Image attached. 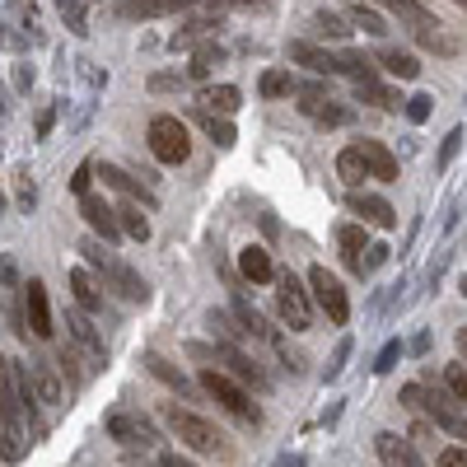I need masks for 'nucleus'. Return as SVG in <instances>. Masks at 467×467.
<instances>
[{"mask_svg": "<svg viewBox=\"0 0 467 467\" xmlns=\"http://www.w3.org/2000/svg\"><path fill=\"white\" fill-rule=\"evenodd\" d=\"M360 154H365V169L374 182H398V154L388 150L383 140H356Z\"/></svg>", "mask_w": 467, "mask_h": 467, "instance_id": "18", "label": "nucleus"}, {"mask_svg": "<svg viewBox=\"0 0 467 467\" xmlns=\"http://www.w3.org/2000/svg\"><path fill=\"white\" fill-rule=\"evenodd\" d=\"M24 374H28V388H33V398H37V402H43V407H61L66 388H61V379H57V369H52L47 360L28 356V360H24Z\"/></svg>", "mask_w": 467, "mask_h": 467, "instance_id": "14", "label": "nucleus"}, {"mask_svg": "<svg viewBox=\"0 0 467 467\" xmlns=\"http://www.w3.org/2000/svg\"><path fill=\"white\" fill-rule=\"evenodd\" d=\"M308 28H314L318 37H332V43H346V37H350V19H341L332 10H318L314 19H308Z\"/></svg>", "mask_w": 467, "mask_h": 467, "instance_id": "35", "label": "nucleus"}, {"mask_svg": "<svg viewBox=\"0 0 467 467\" xmlns=\"http://www.w3.org/2000/svg\"><path fill=\"white\" fill-rule=\"evenodd\" d=\"M295 94H299V112L308 117V122H318V127H346L350 117H356L346 103H337L323 85H295Z\"/></svg>", "mask_w": 467, "mask_h": 467, "instance_id": "9", "label": "nucleus"}, {"mask_svg": "<svg viewBox=\"0 0 467 467\" xmlns=\"http://www.w3.org/2000/svg\"><path fill=\"white\" fill-rule=\"evenodd\" d=\"M0 281H5V285H15V262H10V257L0 262Z\"/></svg>", "mask_w": 467, "mask_h": 467, "instance_id": "57", "label": "nucleus"}, {"mask_svg": "<svg viewBox=\"0 0 467 467\" xmlns=\"http://www.w3.org/2000/svg\"><path fill=\"white\" fill-rule=\"evenodd\" d=\"M374 453H379L383 467H425L420 462V449L411 440H402L398 431H379L374 435Z\"/></svg>", "mask_w": 467, "mask_h": 467, "instance_id": "15", "label": "nucleus"}, {"mask_svg": "<svg viewBox=\"0 0 467 467\" xmlns=\"http://www.w3.org/2000/svg\"><path fill=\"white\" fill-rule=\"evenodd\" d=\"M257 89H262V99H290L295 94V75L290 70H266L257 80Z\"/></svg>", "mask_w": 467, "mask_h": 467, "instance_id": "39", "label": "nucleus"}, {"mask_svg": "<svg viewBox=\"0 0 467 467\" xmlns=\"http://www.w3.org/2000/svg\"><path fill=\"white\" fill-rule=\"evenodd\" d=\"M99 178H103L108 187H117V192H127V197H131V202H140L145 211L154 206V192H150L145 182H136V178H131L127 169H117V164H103V169H99Z\"/></svg>", "mask_w": 467, "mask_h": 467, "instance_id": "20", "label": "nucleus"}, {"mask_svg": "<svg viewBox=\"0 0 467 467\" xmlns=\"http://www.w3.org/2000/svg\"><path fill=\"white\" fill-rule=\"evenodd\" d=\"M66 332H70V341H75V346H85V356L94 360V369H103V365H108V346H103V337L94 332V323H89L85 308H70V314H66Z\"/></svg>", "mask_w": 467, "mask_h": 467, "instance_id": "13", "label": "nucleus"}, {"mask_svg": "<svg viewBox=\"0 0 467 467\" xmlns=\"http://www.w3.org/2000/svg\"><path fill=\"white\" fill-rule=\"evenodd\" d=\"M89 182H94V164H80V169H75V178H70V187L85 197V192H89Z\"/></svg>", "mask_w": 467, "mask_h": 467, "instance_id": "49", "label": "nucleus"}, {"mask_svg": "<svg viewBox=\"0 0 467 467\" xmlns=\"http://www.w3.org/2000/svg\"><path fill=\"white\" fill-rule=\"evenodd\" d=\"M15 85H19V89H28V85H33V70H28V66H19V70H15Z\"/></svg>", "mask_w": 467, "mask_h": 467, "instance_id": "56", "label": "nucleus"}, {"mask_svg": "<svg viewBox=\"0 0 467 467\" xmlns=\"http://www.w3.org/2000/svg\"><path fill=\"white\" fill-rule=\"evenodd\" d=\"M402 112H407V122H431V112H435V99L431 94H411L407 103H402Z\"/></svg>", "mask_w": 467, "mask_h": 467, "instance_id": "41", "label": "nucleus"}, {"mask_svg": "<svg viewBox=\"0 0 467 467\" xmlns=\"http://www.w3.org/2000/svg\"><path fill=\"white\" fill-rule=\"evenodd\" d=\"M346 360H350V337H341V341H337V350H332V365L323 369V379H337V374L346 369Z\"/></svg>", "mask_w": 467, "mask_h": 467, "instance_id": "45", "label": "nucleus"}, {"mask_svg": "<svg viewBox=\"0 0 467 467\" xmlns=\"http://www.w3.org/2000/svg\"><path fill=\"white\" fill-rule=\"evenodd\" d=\"M234 318L244 323V337H271V327L262 323V314H257V308H253L244 295H234Z\"/></svg>", "mask_w": 467, "mask_h": 467, "instance_id": "38", "label": "nucleus"}, {"mask_svg": "<svg viewBox=\"0 0 467 467\" xmlns=\"http://www.w3.org/2000/svg\"><path fill=\"white\" fill-rule=\"evenodd\" d=\"M15 197H19V206H24V211H33V202H37V187L28 182V173H15Z\"/></svg>", "mask_w": 467, "mask_h": 467, "instance_id": "47", "label": "nucleus"}, {"mask_svg": "<svg viewBox=\"0 0 467 467\" xmlns=\"http://www.w3.org/2000/svg\"><path fill=\"white\" fill-rule=\"evenodd\" d=\"M431 350V332H416V341H411V356H425Z\"/></svg>", "mask_w": 467, "mask_h": 467, "instance_id": "55", "label": "nucleus"}, {"mask_svg": "<svg viewBox=\"0 0 467 467\" xmlns=\"http://www.w3.org/2000/svg\"><path fill=\"white\" fill-rule=\"evenodd\" d=\"M458 290H462V299H467V276H462V281H458Z\"/></svg>", "mask_w": 467, "mask_h": 467, "instance_id": "59", "label": "nucleus"}, {"mask_svg": "<svg viewBox=\"0 0 467 467\" xmlns=\"http://www.w3.org/2000/svg\"><path fill=\"white\" fill-rule=\"evenodd\" d=\"M346 211H350V215H360V220L374 224V229H398V211H393V202L374 197V192H365V187H350Z\"/></svg>", "mask_w": 467, "mask_h": 467, "instance_id": "11", "label": "nucleus"}, {"mask_svg": "<svg viewBox=\"0 0 467 467\" xmlns=\"http://www.w3.org/2000/svg\"><path fill=\"white\" fill-rule=\"evenodd\" d=\"M197 388L220 407V411H229L239 425H248V431H257L262 425V407L248 398V388L239 383V379H229L224 369H215V365H202V374H197Z\"/></svg>", "mask_w": 467, "mask_h": 467, "instance_id": "3", "label": "nucleus"}, {"mask_svg": "<svg viewBox=\"0 0 467 467\" xmlns=\"http://www.w3.org/2000/svg\"><path fill=\"white\" fill-rule=\"evenodd\" d=\"M453 341H458V356L467 360V327H458V332H453Z\"/></svg>", "mask_w": 467, "mask_h": 467, "instance_id": "58", "label": "nucleus"}, {"mask_svg": "<svg viewBox=\"0 0 467 467\" xmlns=\"http://www.w3.org/2000/svg\"><path fill=\"white\" fill-rule=\"evenodd\" d=\"M154 467H197V462L182 458V453H160V458H154Z\"/></svg>", "mask_w": 467, "mask_h": 467, "instance_id": "53", "label": "nucleus"}, {"mask_svg": "<svg viewBox=\"0 0 467 467\" xmlns=\"http://www.w3.org/2000/svg\"><path fill=\"white\" fill-rule=\"evenodd\" d=\"M244 103V94H239V85H206L202 89V99H197V108H206V112H220V117H229L234 108Z\"/></svg>", "mask_w": 467, "mask_h": 467, "instance_id": "27", "label": "nucleus"}, {"mask_svg": "<svg viewBox=\"0 0 467 467\" xmlns=\"http://www.w3.org/2000/svg\"><path fill=\"white\" fill-rule=\"evenodd\" d=\"M276 308L281 318L290 323V332H308L314 327V299H308V285L295 276V271H276Z\"/></svg>", "mask_w": 467, "mask_h": 467, "instance_id": "7", "label": "nucleus"}, {"mask_svg": "<svg viewBox=\"0 0 467 467\" xmlns=\"http://www.w3.org/2000/svg\"><path fill=\"white\" fill-rule=\"evenodd\" d=\"M346 10H350V28H365L369 37H383V33H388L383 15H379V10H369L365 0H346Z\"/></svg>", "mask_w": 467, "mask_h": 467, "instance_id": "33", "label": "nucleus"}, {"mask_svg": "<svg viewBox=\"0 0 467 467\" xmlns=\"http://www.w3.org/2000/svg\"><path fill=\"white\" fill-rule=\"evenodd\" d=\"M117 224H122V234H131V239H150V220L140 215V202H127V206H117Z\"/></svg>", "mask_w": 467, "mask_h": 467, "instance_id": "37", "label": "nucleus"}, {"mask_svg": "<svg viewBox=\"0 0 467 467\" xmlns=\"http://www.w3.org/2000/svg\"><path fill=\"white\" fill-rule=\"evenodd\" d=\"M108 440H117L122 449H150L160 440V431H154V420L140 416V411H112L108 416Z\"/></svg>", "mask_w": 467, "mask_h": 467, "instance_id": "10", "label": "nucleus"}, {"mask_svg": "<svg viewBox=\"0 0 467 467\" xmlns=\"http://www.w3.org/2000/svg\"><path fill=\"white\" fill-rule=\"evenodd\" d=\"M407 440H411L416 449H440V431H435V425H416Z\"/></svg>", "mask_w": 467, "mask_h": 467, "instance_id": "48", "label": "nucleus"}, {"mask_svg": "<svg viewBox=\"0 0 467 467\" xmlns=\"http://www.w3.org/2000/svg\"><path fill=\"white\" fill-rule=\"evenodd\" d=\"M411 37H416L425 52H440V57H458V52H462V43L444 33V24H435V28H416Z\"/></svg>", "mask_w": 467, "mask_h": 467, "instance_id": "32", "label": "nucleus"}, {"mask_svg": "<svg viewBox=\"0 0 467 467\" xmlns=\"http://www.w3.org/2000/svg\"><path fill=\"white\" fill-rule=\"evenodd\" d=\"M220 10H266L271 0H215Z\"/></svg>", "mask_w": 467, "mask_h": 467, "instance_id": "52", "label": "nucleus"}, {"mask_svg": "<svg viewBox=\"0 0 467 467\" xmlns=\"http://www.w3.org/2000/svg\"><path fill=\"white\" fill-rule=\"evenodd\" d=\"M24 323H28V332L37 341L52 337V304H47V285L37 281V276L24 285Z\"/></svg>", "mask_w": 467, "mask_h": 467, "instance_id": "12", "label": "nucleus"}, {"mask_svg": "<svg viewBox=\"0 0 467 467\" xmlns=\"http://www.w3.org/2000/svg\"><path fill=\"white\" fill-rule=\"evenodd\" d=\"M337 244H341V257H346V266L356 271V276H369L365 271V224H341L337 229Z\"/></svg>", "mask_w": 467, "mask_h": 467, "instance_id": "21", "label": "nucleus"}, {"mask_svg": "<svg viewBox=\"0 0 467 467\" xmlns=\"http://www.w3.org/2000/svg\"><path fill=\"white\" fill-rule=\"evenodd\" d=\"M356 99H360V103H374V108H383V112H402V94L388 89V85H379L374 75L356 80Z\"/></svg>", "mask_w": 467, "mask_h": 467, "instance_id": "24", "label": "nucleus"}, {"mask_svg": "<svg viewBox=\"0 0 467 467\" xmlns=\"http://www.w3.org/2000/svg\"><path fill=\"white\" fill-rule=\"evenodd\" d=\"M398 402H402V407H411V411H425V416H431V425H435L440 435H449V440H467V416L458 411V398L449 393V388H431V383H407Z\"/></svg>", "mask_w": 467, "mask_h": 467, "instance_id": "2", "label": "nucleus"}, {"mask_svg": "<svg viewBox=\"0 0 467 467\" xmlns=\"http://www.w3.org/2000/svg\"><path fill=\"white\" fill-rule=\"evenodd\" d=\"M202 0H122V19H164V15H182V10H197Z\"/></svg>", "mask_w": 467, "mask_h": 467, "instance_id": "17", "label": "nucleus"}, {"mask_svg": "<svg viewBox=\"0 0 467 467\" xmlns=\"http://www.w3.org/2000/svg\"><path fill=\"white\" fill-rule=\"evenodd\" d=\"M80 253H85V262H89V266H99V271H103L108 290H117V295H122V299H131V304H145V299H150V285L136 276V271H131L127 262H117V257L103 248V239H99V234L80 244Z\"/></svg>", "mask_w": 467, "mask_h": 467, "instance_id": "4", "label": "nucleus"}, {"mask_svg": "<svg viewBox=\"0 0 467 467\" xmlns=\"http://www.w3.org/2000/svg\"><path fill=\"white\" fill-rule=\"evenodd\" d=\"M398 356H402V341H388L383 350H379V360H374V374H388L398 365Z\"/></svg>", "mask_w": 467, "mask_h": 467, "instance_id": "46", "label": "nucleus"}, {"mask_svg": "<svg viewBox=\"0 0 467 467\" xmlns=\"http://www.w3.org/2000/svg\"><path fill=\"white\" fill-rule=\"evenodd\" d=\"M365 253H369V257H365V271H374V266H383L388 257H393V253H388V244H369Z\"/></svg>", "mask_w": 467, "mask_h": 467, "instance_id": "50", "label": "nucleus"}, {"mask_svg": "<svg viewBox=\"0 0 467 467\" xmlns=\"http://www.w3.org/2000/svg\"><path fill=\"white\" fill-rule=\"evenodd\" d=\"M224 61V47L215 43V37H206V43L192 52V66H187V80H211V70Z\"/></svg>", "mask_w": 467, "mask_h": 467, "instance_id": "31", "label": "nucleus"}, {"mask_svg": "<svg viewBox=\"0 0 467 467\" xmlns=\"http://www.w3.org/2000/svg\"><path fill=\"white\" fill-rule=\"evenodd\" d=\"M57 10H61V19H66V28H70L75 37H85V33H89V19H85V0H57Z\"/></svg>", "mask_w": 467, "mask_h": 467, "instance_id": "40", "label": "nucleus"}, {"mask_svg": "<svg viewBox=\"0 0 467 467\" xmlns=\"http://www.w3.org/2000/svg\"><path fill=\"white\" fill-rule=\"evenodd\" d=\"M70 290H75V304H80L85 314H99V308H103V290L94 285V276H89L85 266L70 271Z\"/></svg>", "mask_w": 467, "mask_h": 467, "instance_id": "30", "label": "nucleus"}, {"mask_svg": "<svg viewBox=\"0 0 467 467\" xmlns=\"http://www.w3.org/2000/svg\"><path fill=\"white\" fill-rule=\"evenodd\" d=\"M145 140H150V154L160 164H187V154H192V136H187V122H178L173 112H160L150 122V131H145Z\"/></svg>", "mask_w": 467, "mask_h": 467, "instance_id": "6", "label": "nucleus"}, {"mask_svg": "<svg viewBox=\"0 0 467 467\" xmlns=\"http://www.w3.org/2000/svg\"><path fill=\"white\" fill-rule=\"evenodd\" d=\"M80 215H85V224L99 234L103 244H117V239H122V224H117V211H112L103 197H94V192H85V197H80Z\"/></svg>", "mask_w": 467, "mask_h": 467, "instance_id": "16", "label": "nucleus"}, {"mask_svg": "<svg viewBox=\"0 0 467 467\" xmlns=\"http://www.w3.org/2000/svg\"><path fill=\"white\" fill-rule=\"evenodd\" d=\"M374 66H383L388 75H398V80H416V75H420L416 52H402V47H379L374 52Z\"/></svg>", "mask_w": 467, "mask_h": 467, "instance_id": "22", "label": "nucleus"}, {"mask_svg": "<svg viewBox=\"0 0 467 467\" xmlns=\"http://www.w3.org/2000/svg\"><path fill=\"white\" fill-rule=\"evenodd\" d=\"M182 85H187V75H169V70L164 75H150V94H178Z\"/></svg>", "mask_w": 467, "mask_h": 467, "instance_id": "44", "label": "nucleus"}, {"mask_svg": "<svg viewBox=\"0 0 467 467\" xmlns=\"http://www.w3.org/2000/svg\"><path fill=\"white\" fill-rule=\"evenodd\" d=\"M440 379H444V388H449L458 402H467V365H444Z\"/></svg>", "mask_w": 467, "mask_h": 467, "instance_id": "42", "label": "nucleus"}, {"mask_svg": "<svg viewBox=\"0 0 467 467\" xmlns=\"http://www.w3.org/2000/svg\"><path fill=\"white\" fill-rule=\"evenodd\" d=\"M160 420L178 435V444H187L192 453H206V458H234V444L224 440V431H215V425H211L206 416L187 411V407H178V402H164V407H160Z\"/></svg>", "mask_w": 467, "mask_h": 467, "instance_id": "1", "label": "nucleus"}, {"mask_svg": "<svg viewBox=\"0 0 467 467\" xmlns=\"http://www.w3.org/2000/svg\"><path fill=\"white\" fill-rule=\"evenodd\" d=\"M458 145H462V127H453L449 136H444V145H440V154H435V169L444 173L449 164H453V154H458Z\"/></svg>", "mask_w": 467, "mask_h": 467, "instance_id": "43", "label": "nucleus"}, {"mask_svg": "<svg viewBox=\"0 0 467 467\" xmlns=\"http://www.w3.org/2000/svg\"><path fill=\"white\" fill-rule=\"evenodd\" d=\"M453 5H462V10H467V0H453Z\"/></svg>", "mask_w": 467, "mask_h": 467, "instance_id": "60", "label": "nucleus"}, {"mask_svg": "<svg viewBox=\"0 0 467 467\" xmlns=\"http://www.w3.org/2000/svg\"><path fill=\"white\" fill-rule=\"evenodd\" d=\"M308 299H314L332 327H346L350 323V299H346V285L332 276L327 266H308Z\"/></svg>", "mask_w": 467, "mask_h": 467, "instance_id": "8", "label": "nucleus"}, {"mask_svg": "<svg viewBox=\"0 0 467 467\" xmlns=\"http://www.w3.org/2000/svg\"><path fill=\"white\" fill-rule=\"evenodd\" d=\"M239 271H244V281H253V285H271V281H276V262H271V253L257 248V244H248L239 253Z\"/></svg>", "mask_w": 467, "mask_h": 467, "instance_id": "19", "label": "nucleus"}, {"mask_svg": "<svg viewBox=\"0 0 467 467\" xmlns=\"http://www.w3.org/2000/svg\"><path fill=\"white\" fill-rule=\"evenodd\" d=\"M290 61L308 66L314 75H337V52H327V47H314V43H290Z\"/></svg>", "mask_w": 467, "mask_h": 467, "instance_id": "25", "label": "nucleus"}, {"mask_svg": "<svg viewBox=\"0 0 467 467\" xmlns=\"http://www.w3.org/2000/svg\"><path fill=\"white\" fill-rule=\"evenodd\" d=\"M440 467H467V449H440Z\"/></svg>", "mask_w": 467, "mask_h": 467, "instance_id": "51", "label": "nucleus"}, {"mask_svg": "<svg viewBox=\"0 0 467 467\" xmlns=\"http://www.w3.org/2000/svg\"><path fill=\"white\" fill-rule=\"evenodd\" d=\"M215 28H220V10L215 15H202V19H187L173 37H169V47L178 52V47H192L197 37H215Z\"/></svg>", "mask_w": 467, "mask_h": 467, "instance_id": "28", "label": "nucleus"}, {"mask_svg": "<svg viewBox=\"0 0 467 467\" xmlns=\"http://www.w3.org/2000/svg\"><path fill=\"white\" fill-rule=\"evenodd\" d=\"M337 75H350V80H365V75H374V57L341 47V52H337Z\"/></svg>", "mask_w": 467, "mask_h": 467, "instance_id": "36", "label": "nucleus"}, {"mask_svg": "<svg viewBox=\"0 0 467 467\" xmlns=\"http://www.w3.org/2000/svg\"><path fill=\"white\" fill-rule=\"evenodd\" d=\"M337 173H341V182H346V187H365V182H369V169H365L360 145H346V150L337 154Z\"/></svg>", "mask_w": 467, "mask_h": 467, "instance_id": "29", "label": "nucleus"}, {"mask_svg": "<svg viewBox=\"0 0 467 467\" xmlns=\"http://www.w3.org/2000/svg\"><path fill=\"white\" fill-rule=\"evenodd\" d=\"M52 122H57V112H52V108H43V117H37V136H47V131H52Z\"/></svg>", "mask_w": 467, "mask_h": 467, "instance_id": "54", "label": "nucleus"}, {"mask_svg": "<svg viewBox=\"0 0 467 467\" xmlns=\"http://www.w3.org/2000/svg\"><path fill=\"white\" fill-rule=\"evenodd\" d=\"M187 350H192V356H197V360H211L215 369H224L229 379H239V383H253L257 393H266V388H271V379L262 374V365H257L253 356H244V350L234 346V341H215V346H187Z\"/></svg>", "mask_w": 467, "mask_h": 467, "instance_id": "5", "label": "nucleus"}, {"mask_svg": "<svg viewBox=\"0 0 467 467\" xmlns=\"http://www.w3.org/2000/svg\"><path fill=\"white\" fill-rule=\"evenodd\" d=\"M379 5H383V10H393V15L402 19V28H411V33H416V28H435V24H440L431 10L420 5V0H379Z\"/></svg>", "mask_w": 467, "mask_h": 467, "instance_id": "26", "label": "nucleus"}, {"mask_svg": "<svg viewBox=\"0 0 467 467\" xmlns=\"http://www.w3.org/2000/svg\"><path fill=\"white\" fill-rule=\"evenodd\" d=\"M145 369L154 374V379H160V383H169L173 388V393L178 398H187V402H197V388H192L187 379H182V369H173L164 356H154V350H150V356H145Z\"/></svg>", "mask_w": 467, "mask_h": 467, "instance_id": "23", "label": "nucleus"}, {"mask_svg": "<svg viewBox=\"0 0 467 467\" xmlns=\"http://www.w3.org/2000/svg\"><path fill=\"white\" fill-rule=\"evenodd\" d=\"M197 127L215 140V145H234L239 140V131H234V122H224L220 112H206V108H197Z\"/></svg>", "mask_w": 467, "mask_h": 467, "instance_id": "34", "label": "nucleus"}]
</instances>
